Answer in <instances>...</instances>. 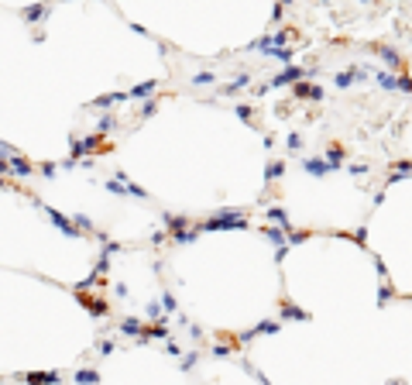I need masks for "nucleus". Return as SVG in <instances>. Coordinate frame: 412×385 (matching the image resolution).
Masks as SVG:
<instances>
[{"mask_svg":"<svg viewBox=\"0 0 412 385\" xmlns=\"http://www.w3.org/2000/svg\"><path fill=\"white\" fill-rule=\"evenodd\" d=\"M165 224H168L172 237H175V241H182V244H186V241H193V237L200 234V227H196V231H186V217H165Z\"/></svg>","mask_w":412,"mask_h":385,"instance_id":"1","label":"nucleus"},{"mask_svg":"<svg viewBox=\"0 0 412 385\" xmlns=\"http://www.w3.org/2000/svg\"><path fill=\"white\" fill-rule=\"evenodd\" d=\"M41 214H48V217L55 220V227H59L62 234H79V227H76V224H69V217H62L59 210H52V207H41Z\"/></svg>","mask_w":412,"mask_h":385,"instance_id":"2","label":"nucleus"},{"mask_svg":"<svg viewBox=\"0 0 412 385\" xmlns=\"http://www.w3.org/2000/svg\"><path fill=\"white\" fill-rule=\"evenodd\" d=\"M127 100H131V93L117 89V93H103V96H96V107H114V103H127Z\"/></svg>","mask_w":412,"mask_h":385,"instance_id":"3","label":"nucleus"},{"mask_svg":"<svg viewBox=\"0 0 412 385\" xmlns=\"http://www.w3.org/2000/svg\"><path fill=\"white\" fill-rule=\"evenodd\" d=\"M7 172H14V175L24 179V175H31V165H28L21 155H14V158H7Z\"/></svg>","mask_w":412,"mask_h":385,"instance_id":"4","label":"nucleus"},{"mask_svg":"<svg viewBox=\"0 0 412 385\" xmlns=\"http://www.w3.org/2000/svg\"><path fill=\"white\" fill-rule=\"evenodd\" d=\"M59 379H62L59 372H35V375H28V382H31V385H55Z\"/></svg>","mask_w":412,"mask_h":385,"instance_id":"5","label":"nucleus"},{"mask_svg":"<svg viewBox=\"0 0 412 385\" xmlns=\"http://www.w3.org/2000/svg\"><path fill=\"white\" fill-rule=\"evenodd\" d=\"M121 334H131V337L141 334V320H137V316H124V320H121Z\"/></svg>","mask_w":412,"mask_h":385,"instance_id":"6","label":"nucleus"},{"mask_svg":"<svg viewBox=\"0 0 412 385\" xmlns=\"http://www.w3.org/2000/svg\"><path fill=\"white\" fill-rule=\"evenodd\" d=\"M148 93H155V79H148V83H137L134 89H131V100H141V96H148Z\"/></svg>","mask_w":412,"mask_h":385,"instance_id":"7","label":"nucleus"},{"mask_svg":"<svg viewBox=\"0 0 412 385\" xmlns=\"http://www.w3.org/2000/svg\"><path fill=\"white\" fill-rule=\"evenodd\" d=\"M21 14H24L28 21H41V17H48V7H38V3H35V7H24Z\"/></svg>","mask_w":412,"mask_h":385,"instance_id":"8","label":"nucleus"},{"mask_svg":"<svg viewBox=\"0 0 412 385\" xmlns=\"http://www.w3.org/2000/svg\"><path fill=\"white\" fill-rule=\"evenodd\" d=\"M114 124H117V117H114V114H103V117H100V121H96V134H100V138H103V134H107V131H110V128H114Z\"/></svg>","mask_w":412,"mask_h":385,"instance_id":"9","label":"nucleus"},{"mask_svg":"<svg viewBox=\"0 0 412 385\" xmlns=\"http://www.w3.org/2000/svg\"><path fill=\"white\" fill-rule=\"evenodd\" d=\"M96 379H100V375H96L93 368H82V372H76V382H79V385H96Z\"/></svg>","mask_w":412,"mask_h":385,"instance_id":"10","label":"nucleus"},{"mask_svg":"<svg viewBox=\"0 0 412 385\" xmlns=\"http://www.w3.org/2000/svg\"><path fill=\"white\" fill-rule=\"evenodd\" d=\"M86 309H89L93 316H107V303H103V299H86Z\"/></svg>","mask_w":412,"mask_h":385,"instance_id":"11","label":"nucleus"},{"mask_svg":"<svg viewBox=\"0 0 412 385\" xmlns=\"http://www.w3.org/2000/svg\"><path fill=\"white\" fill-rule=\"evenodd\" d=\"M144 334H151V337H168V327H165V323H155V327L144 330Z\"/></svg>","mask_w":412,"mask_h":385,"instance_id":"12","label":"nucleus"},{"mask_svg":"<svg viewBox=\"0 0 412 385\" xmlns=\"http://www.w3.org/2000/svg\"><path fill=\"white\" fill-rule=\"evenodd\" d=\"M162 309H165V306H158V303H148V316H151V320H158V316H162Z\"/></svg>","mask_w":412,"mask_h":385,"instance_id":"13","label":"nucleus"},{"mask_svg":"<svg viewBox=\"0 0 412 385\" xmlns=\"http://www.w3.org/2000/svg\"><path fill=\"white\" fill-rule=\"evenodd\" d=\"M96 351H100V354H110V351H114V341H100Z\"/></svg>","mask_w":412,"mask_h":385,"instance_id":"14","label":"nucleus"},{"mask_svg":"<svg viewBox=\"0 0 412 385\" xmlns=\"http://www.w3.org/2000/svg\"><path fill=\"white\" fill-rule=\"evenodd\" d=\"M162 306L168 309V313H175V309H179V306H175V296H165V299H162Z\"/></svg>","mask_w":412,"mask_h":385,"instance_id":"15","label":"nucleus"},{"mask_svg":"<svg viewBox=\"0 0 412 385\" xmlns=\"http://www.w3.org/2000/svg\"><path fill=\"white\" fill-rule=\"evenodd\" d=\"M193 365H196V354H186V358H182V372H189Z\"/></svg>","mask_w":412,"mask_h":385,"instance_id":"16","label":"nucleus"},{"mask_svg":"<svg viewBox=\"0 0 412 385\" xmlns=\"http://www.w3.org/2000/svg\"><path fill=\"white\" fill-rule=\"evenodd\" d=\"M209 83H213L209 73H200V76H196V86H209Z\"/></svg>","mask_w":412,"mask_h":385,"instance_id":"17","label":"nucleus"},{"mask_svg":"<svg viewBox=\"0 0 412 385\" xmlns=\"http://www.w3.org/2000/svg\"><path fill=\"white\" fill-rule=\"evenodd\" d=\"M151 114H155V100H151V103H144V107H141V117H151Z\"/></svg>","mask_w":412,"mask_h":385,"instance_id":"18","label":"nucleus"},{"mask_svg":"<svg viewBox=\"0 0 412 385\" xmlns=\"http://www.w3.org/2000/svg\"><path fill=\"white\" fill-rule=\"evenodd\" d=\"M0 189H3V179H0Z\"/></svg>","mask_w":412,"mask_h":385,"instance_id":"19","label":"nucleus"}]
</instances>
